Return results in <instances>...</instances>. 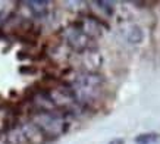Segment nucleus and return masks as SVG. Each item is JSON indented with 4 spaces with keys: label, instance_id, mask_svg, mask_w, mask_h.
Returning a JSON list of instances; mask_svg holds the SVG:
<instances>
[{
    "label": "nucleus",
    "instance_id": "obj_6",
    "mask_svg": "<svg viewBox=\"0 0 160 144\" xmlns=\"http://www.w3.org/2000/svg\"><path fill=\"white\" fill-rule=\"evenodd\" d=\"M22 5L27 6L28 12L34 18H44L50 10V3L47 0H28V2H24Z\"/></svg>",
    "mask_w": 160,
    "mask_h": 144
},
{
    "label": "nucleus",
    "instance_id": "obj_1",
    "mask_svg": "<svg viewBox=\"0 0 160 144\" xmlns=\"http://www.w3.org/2000/svg\"><path fill=\"white\" fill-rule=\"evenodd\" d=\"M81 107H90L100 101L104 93V80L96 71L75 72L69 81L65 82Z\"/></svg>",
    "mask_w": 160,
    "mask_h": 144
},
{
    "label": "nucleus",
    "instance_id": "obj_8",
    "mask_svg": "<svg viewBox=\"0 0 160 144\" xmlns=\"http://www.w3.org/2000/svg\"><path fill=\"white\" fill-rule=\"evenodd\" d=\"M126 39H128V41L132 44H138L142 41V39H144V34H142V29L140 28V27H132L128 33H126Z\"/></svg>",
    "mask_w": 160,
    "mask_h": 144
},
{
    "label": "nucleus",
    "instance_id": "obj_5",
    "mask_svg": "<svg viewBox=\"0 0 160 144\" xmlns=\"http://www.w3.org/2000/svg\"><path fill=\"white\" fill-rule=\"evenodd\" d=\"M18 126H19L27 144H46L49 141L46 138V135L38 130V126L34 125L29 119L24 121V122H18Z\"/></svg>",
    "mask_w": 160,
    "mask_h": 144
},
{
    "label": "nucleus",
    "instance_id": "obj_3",
    "mask_svg": "<svg viewBox=\"0 0 160 144\" xmlns=\"http://www.w3.org/2000/svg\"><path fill=\"white\" fill-rule=\"evenodd\" d=\"M60 34H62V39L65 41V44L75 53H84L96 49L94 40L90 39L87 34H84L82 29L79 28L75 22L69 24L68 27H65Z\"/></svg>",
    "mask_w": 160,
    "mask_h": 144
},
{
    "label": "nucleus",
    "instance_id": "obj_2",
    "mask_svg": "<svg viewBox=\"0 0 160 144\" xmlns=\"http://www.w3.org/2000/svg\"><path fill=\"white\" fill-rule=\"evenodd\" d=\"M38 130L46 135L47 140H54L63 135L69 128L68 116L59 111L53 112H31L28 118Z\"/></svg>",
    "mask_w": 160,
    "mask_h": 144
},
{
    "label": "nucleus",
    "instance_id": "obj_7",
    "mask_svg": "<svg viewBox=\"0 0 160 144\" xmlns=\"http://www.w3.org/2000/svg\"><path fill=\"white\" fill-rule=\"evenodd\" d=\"M135 144H156L160 141V135L156 132H147V134H140L135 137Z\"/></svg>",
    "mask_w": 160,
    "mask_h": 144
},
{
    "label": "nucleus",
    "instance_id": "obj_9",
    "mask_svg": "<svg viewBox=\"0 0 160 144\" xmlns=\"http://www.w3.org/2000/svg\"><path fill=\"white\" fill-rule=\"evenodd\" d=\"M90 5L92 6H97L98 10L102 12L103 15H106V16H110V15H113V5H112L110 2H91Z\"/></svg>",
    "mask_w": 160,
    "mask_h": 144
},
{
    "label": "nucleus",
    "instance_id": "obj_10",
    "mask_svg": "<svg viewBox=\"0 0 160 144\" xmlns=\"http://www.w3.org/2000/svg\"><path fill=\"white\" fill-rule=\"evenodd\" d=\"M109 144H123V140H122V138H116V140H113V141H110Z\"/></svg>",
    "mask_w": 160,
    "mask_h": 144
},
{
    "label": "nucleus",
    "instance_id": "obj_4",
    "mask_svg": "<svg viewBox=\"0 0 160 144\" xmlns=\"http://www.w3.org/2000/svg\"><path fill=\"white\" fill-rule=\"evenodd\" d=\"M75 24L82 29L84 34H87L90 39L96 40L103 34V31L107 28V25L103 22L100 18L94 16V15H81Z\"/></svg>",
    "mask_w": 160,
    "mask_h": 144
}]
</instances>
